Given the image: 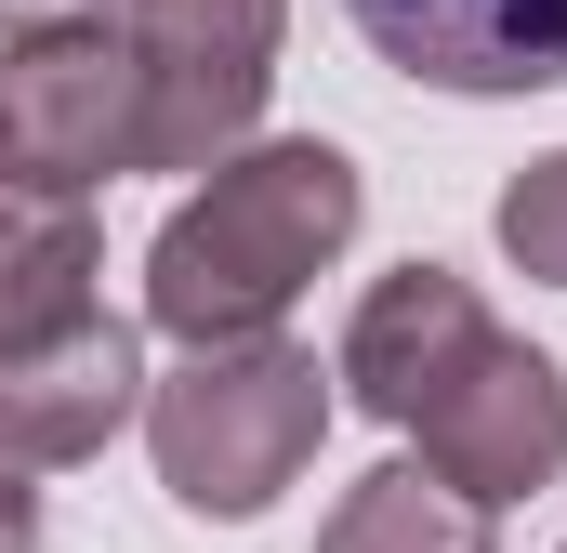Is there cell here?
<instances>
[{"label": "cell", "instance_id": "30bf717a", "mask_svg": "<svg viewBox=\"0 0 567 553\" xmlns=\"http://www.w3.org/2000/svg\"><path fill=\"white\" fill-rule=\"evenodd\" d=\"M488 528H502V514H475L462 488H435L423 461H383V474H357V488L330 501L317 553H502Z\"/></svg>", "mask_w": 567, "mask_h": 553}, {"label": "cell", "instance_id": "ba28073f", "mask_svg": "<svg viewBox=\"0 0 567 553\" xmlns=\"http://www.w3.org/2000/svg\"><path fill=\"white\" fill-rule=\"evenodd\" d=\"M343 13L423 93L502 106V93H555L567 80V0H343Z\"/></svg>", "mask_w": 567, "mask_h": 553}, {"label": "cell", "instance_id": "9c48e42d", "mask_svg": "<svg viewBox=\"0 0 567 553\" xmlns=\"http://www.w3.org/2000/svg\"><path fill=\"white\" fill-rule=\"evenodd\" d=\"M93 264H106L93 198H80V185L13 171V185H0V356L66 343L80 316H106V303H93Z\"/></svg>", "mask_w": 567, "mask_h": 553}, {"label": "cell", "instance_id": "7c38bea8", "mask_svg": "<svg viewBox=\"0 0 567 553\" xmlns=\"http://www.w3.org/2000/svg\"><path fill=\"white\" fill-rule=\"evenodd\" d=\"M0 553H40V474L0 461Z\"/></svg>", "mask_w": 567, "mask_h": 553}, {"label": "cell", "instance_id": "8fae6325", "mask_svg": "<svg viewBox=\"0 0 567 553\" xmlns=\"http://www.w3.org/2000/svg\"><path fill=\"white\" fill-rule=\"evenodd\" d=\"M488 238H502V264H515V276H542V290H567V145H555V158H528V171L502 185Z\"/></svg>", "mask_w": 567, "mask_h": 553}, {"label": "cell", "instance_id": "6da1fadb", "mask_svg": "<svg viewBox=\"0 0 567 553\" xmlns=\"http://www.w3.org/2000/svg\"><path fill=\"white\" fill-rule=\"evenodd\" d=\"M357 158L330 133H265L238 145L225 171H198L172 198V225L145 238V330H172L185 356L212 343H265L317 276L357 251Z\"/></svg>", "mask_w": 567, "mask_h": 553}, {"label": "cell", "instance_id": "8992f818", "mask_svg": "<svg viewBox=\"0 0 567 553\" xmlns=\"http://www.w3.org/2000/svg\"><path fill=\"white\" fill-rule=\"evenodd\" d=\"M410 461H423L435 488H462L475 514H515L528 488H555L567 474V369L542 343H488L462 383H449V409L410 435Z\"/></svg>", "mask_w": 567, "mask_h": 553}, {"label": "cell", "instance_id": "7a4b0ae2", "mask_svg": "<svg viewBox=\"0 0 567 553\" xmlns=\"http://www.w3.org/2000/svg\"><path fill=\"white\" fill-rule=\"evenodd\" d=\"M330 409H343V396H330L317 343H290V330L212 343V356H185V369L145 383V461H158L172 514L251 528V514H278V488H303Z\"/></svg>", "mask_w": 567, "mask_h": 553}, {"label": "cell", "instance_id": "5b68a950", "mask_svg": "<svg viewBox=\"0 0 567 553\" xmlns=\"http://www.w3.org/2000/svg\"><path fill=\"white\" fill-rule=\"evenodd\" d=\"M0 119H13V171L40 185H120L145 145V80L120 27H13L0 40Z\"/></svg>", "mask_w": 567, "mask_h": 553}, {"label": "cell", "instance_id": "5bb4252c", "mask_svg": "<svg viewBox=\"0 0 567 553\" xmlns=\"http://www.w3.org/2000/svg\"><path fill=\"white\" fill-rule=\"evenodd\" d=\"M0 185H13V119H0Z\"/></svg>", "mask_w": 567, "mask_h": 553}, {"label": "cell", "instance_id": "277c9868", "mask_svg": "<svg viewBox=\"0 0 567 553\" xmlns=\"http://www.w3.org/2000/svg\"><path fill=\"white\" fill-rule=\"evenodd\" d=\"M488 343H502V316L475 303V276L410 251V264H383L357 290V316H343V343H330V396L370 409L383 435H423V421L449 409V383H462Z\"/></svg>", "mask_w": 567, "mask_h": 553}, {"label": "cell", "instance_id": "4fadbf2b", "mask_svg": "<svg viewBox=\"0 0 567 553\" xmlns=\"http://www.w3.org/2000/svg\"><path fill=\"white\" fill-rule=\"evenodd\" d=\"M0 13H13V27H120L133 0H0Z\"/></svg>", "mask_w": 567, "mask_h": 553}, {"label": "cell", "instance_id": "3957f363", "mask_svg": "<svg viewBox=\"0 0 567 553\" xmlns=\"http://www.w3.org/2000/svg\"><path fill=\"white\" fill-rule=\"evenodd\" d=\"M120 40H133V80H145L133 171H225L278 93L290 0H133Z\"/></svg>", "mask_w": 567, "mask_h": 553}, {"label": "cell", "instance_id": "52a82bcc", "mask_svg": "<svg viewBox=\"0 0 567 553\" xmlns=\"http://www.w3.org/2000/svg\"><path fill=\"white\" fill-rule=\"evenodd\" d=\"M145 330L133 316H80L66 343H27L0 356V461L13 474H80L106 461V435L145 421Z\"/></svg>", "mask_w": 567, "mask_h": 553}]
</instances>
